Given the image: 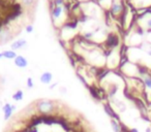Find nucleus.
<instances>
[{
	"label": "nucleus",
	"mask_w": 151,
	"mask_h": 132,
	"mask_svg": "<svg viewBox=\"0 0 151 132\" xmlns=\"http://www.w3.org/2000/svg\"><path fill=\"white\" fill-rule=\"evenodd\" d=\"M34 106H35L36 113L44 116L54 115L55 108H56L55 102L50 99H40L35 102Z\"/></svg>",
	"instance_id": "obj_1"
},
{
	"label": "nucleus",
	"mask_w": 151,
	"mask_h": 132,
	"mask_svg": "<svg viewBox=\"0 0 151 132\" xmlns=\"http://www.w3.org/2000/svg\"><path fill=\"white\" fill-rule=\"evenodd\" d=\"M103 108H104V111L107 113V116L111 119H116V120H121L120 119V116L117 111L114 109V107L111 105L110 102H105L103 104Z\"/></svg>",
	"instance_id": "obj_2"
},
{
	"label": "nucleus",
	"mask_w": 151,
	"mask_h": 132,
	"mask_svg": "<svg viewBox=\"0 0 151 132\" xmlns=\"http://www.w3.org/2000/svg\"><path fill=\"white\" fill-rule=\"evenodd\" d=\"M17 109V105L12 104V103H5L2 106L3 111V119L4 121H9L13 116V113Z\"/></svg>",
	"instance_id": "obj_3"
},
{
	"label": "nucleus",
	"mask_w": 151,
	"mask_h": 132,
	"mask_svg": "<svg viewBox=\"0 0 151 132\" xmlns=\"http://www.w3.org/2000/svg\"><path fill=\"white\" fill-rule=\"evenodd\" d=\"M14 63H15V65L17 66V67L21 68V69L26 68L28 66L27 59H26L24 56H22V55H18V56L14 59Z\"/></svg>",
	"instance_id": "obj_4"
},
{
	"label": "nucleus",
	"mask_w": 151,
	"mask_h": 132,
	"mask_svg": "<svg viewBox=\"0 0 151 132\" xmlns=\"http://www.w3.org/2000/svg\"><path fill=\"white\" fill-rule=\"evenodd\" d=\"M52 80H53V74L51 73L50 71H45L40 74V81L42 84L44 85H50L52 83Z\"/></svg>",
	"instance_id": "obj_5"
},
{
	"label": "nucleus",
	"mask_w": 151,
	"mask_h": 132,
	"mask_svg": "<svg viewBox=\"0 0 151 132\" xmlns=\"http://www.w3.org/2000/svg\"><path fill=\"white\" fill-rule=\"evenodd\" d=\"M110 125L113 130V132H122V121L121 120L111 119L110 120Z\"/></svg>",
	"instance_id": "obj_6"
},
{
	"label": "nucleus",
	"mask_w": 151,
	"mask_h": 132,
	"mask_svg": "<svg viewBox=\"0 0 151 132\" xmlns=\"http://www.w3.org/2000/svg\"><path fill=\"white\" fill-rule=\"evenodd\" d=\"M106 42H107V46H109V48H115V46H118L119 40H118V37L115 34H110V35L108 36L107 41Z\"/></svg>",
	"instance_id": "obj_7"
},
{
	"label": "nucleus",
	"mask_w": 151,
	"mask_h": 132,
	"mask_svg": "<svg viewBox=\"0 0 151 132\" xmlns=\"http://www.w3.org/2000/svg\"><path fill=\"white\" fill-rule=\"evenodd\" d=\"M26 44H27L26 39H18V40H16L15 42H13L11 46L13 51H17V50H20V49H23L24 46H26Z\"/></svg>",
	"instance_id": "obj_8"
},
{
	"label": "nucleus",
	"mask_w": 151,
	"mask_h": 132,
	"mask_svg": "<svg viewBox=\"0 0 151 132\" xmlns=\"http://www.w3.org/2000/svg\"><path fill=\"white\" fill-rule=\"evenodd\" d=\"M9 31L7 29H1L0 30V42L1 44H5L7 40L11 38V35H9Z\"/></svg>",
	"instance_id": "obj_9"
},
{
	"label": "nucleus",
	"mask_w": 151,
	"mask_h": 132,
	"mask_svg": "<svg viewBox=\"0 0 151 132\" xmlns=\"http://www.w3.org/2000/svg\"><path fill=\"white\" fill-rule=\"evenodd\" d=\"M62 6H55L54 9H52V17L53 20H57L61 17L62 15Z\"/></svg>",
	"instance_id": "obj_10"
},
{
	"label": "nucleus",
	"mask_w": 151,
	"mask_h": 132,
	"mask_svg": "<svg viewBox=\"0 0 151 132\" xmlns=\"http://www.w3.org/2000/svg\"><path fill=\"white\" fill-rule=\"evenodd\" d=\"M2 55H3V58L9 59V60H14V59L18 56L17 53L13 50L12 51H4V52H2Z\"/></svg>",
	"instance_id": "obj_11"
},
{
	"label": "nucleus",
	"mask_w": 151,
	"mask_h": 132,
	"mask_svg": "<svg viewBox=\"0 0 151 132\" xmlns=\"http://www.w3.org/2000/svg\"><path fill=\"white\" fill-rule=\"evenodd\" d=\"M23 97H24V93L22 90H18L15 94L13 95V99L15 101H21L23 100Z\"/></svg>",
	"instance_id": "obj_12"
},
{
	"label": "nucleus",
	"mask_w": 151,
	"mask_h": 132,
	"mask_svg": "<svg viewBox=\"0 0 151 132\" xmlns=\"http://www.w3.org/2000/svg\"><path fill=\"white\" fill-rule=\"evenodd\" d=\"M121 11V5L118 4V3H114L113 6H112V13L113 14H118Z\"/></svg>",
	"instance_id": "obj_13"
},
{
	"label": "nucleus",
	"mask_w": 151,
	"mask_h": 132,
	"mask_svg": "<svg viewBox=\"0 0 151 132\" xmlns=\"http://www.w3.org/2000/svg\"><path fill=\"white\" fill-rule=\"evenodd\" d=\"M35 1L36 0H21L22 4L25 5V6H31Z\"/></svg>",
	"instance_id": "obj_14"
},
{
	"label": "nucleus",
	"mask_w": 151,
	"mask_h": 132,
	"mask_svg": "<svg viewBox=\"0 0 151 132\" xmlns=\"http://www.w3.org/2000/svg\"><path fill=\"white\" fill-rule=\"evenodd\" d=\"M27 87L28 88H33V82H32L31 78H28L27 80Z\"/></svg>",
	"instance_id": "obj_15"
},
{
	"label": "nucleus",
	"mask_w": 151,
	"mask_h": 132,
	"mask_svg": "<svg viewBox=\"0 0 151 132\" xmlns=\"http://www.w3.org/2000/svg\"><path fill=\"white\" fill-rule=\"evenodd\" d=\"M25 30H26V32H27V33H31V32L33 31V26H32V25L26 26Z\"/></svg>",
	"instance_id": "obj_16"
},
{
	"label": "nucleus",
	"mask_w": 151,
	"mask_h": 132,
	"mask_svg": "<svg viewBox=\"0 0 151 132\" xmlns=\"http://www.w3.org/2000/svg\"><path fill=\"white\" fill-rule=\"evenodd\" d=\"M130 130H132V132H140L137 128H130Z\"/></svg>",
	"instance_id": "obj_17"
},
{
	"label": "nucleus",
	"mask_w": 151,
	"mask_h": 132,
	"mask_svg": "<svg viewBox=\"0 0 151 132\" xmlns=\"http://www.w3.org/2000/svg\"><path fill=\"white\" fill-rule=\"evenodd\" d=\"M148 26H149V27H151V20H149V21H148Z\"/></svg>",
	"instance_id": "obj_18"
},
{
	"label": "nucleus",
	"mask_w": 151,
	"mask_h": 132,
	"mask_svg": "<svg viewBox=\"0 0 151 132\" xmlns=\"http://www.w3.org/2000/svg\"><path fill=\"white\" fill-rule=\"evenodd\" d=\"M3 58V55H2V53H0V59H2Z\"/></svg>",
	"instance_id": "obj_19"
},
{
	"label": "nucleus",
	"mask_w": 151,
	"mask_h": 132,
	"mask_svg": "<svg viewBox=\"0 0 151 132\" xmlns=\"http://www.w3.org/2000/svg\"><path fill=\"white\" fill-rule=\"evenodd\" d=\"M99 1H103V0H99Z\"/></svg>",
	"instance_id": "obj_20"
}]
</instances>
